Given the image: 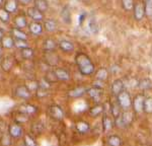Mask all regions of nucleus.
<instances>
[{
  "label": "nucleus",
  "mask_w": 152,
  "mask_h": 146,
  "mask_svg": "<svg viewBox=\"0 0 152 146\" xmlns=\"http://www.w3.org/2000/svg\"><path fill=\"white\" fill-rule=\"evenodd\" d=\"M75 63L82 75H90L94 72V65L90 58L84 53H78L75 57Z\"/></svg>",
  "instance_id": "nucleus-1"
},
{
  "label": "nucleus",
  "mask_w": 152,
  "mask_h": 146,
  "mask_svg": "<svg viewBox=\"0 0 152 146\" xmlns=\"http://www.w3.org/2000/svg\"><path fill=\"white\" fill-rule=\"evenodd\" d=\"M133 117L134 114L132 112H124L119 118L116 119V125L120 126V127H126L132 123Z\"/></svg>",
  "instance_id": "nucleus-2"
},
{
  "label": "nucleus",
  "mask_w": 152,
  "mask_h": 146,
  "mask_svg": "<svg viewBox=\"0 0 152 146\" xmlns=\"http://www.w3.org/2000/svg\"><path fill=\"white\" fill-rule=\"evenodd\" d=\"M132 99L129 92L123 91L118 96V104L123 109H129L132 106Z\"/></svg>",
  "instance_id": "nucleus-3"
},
{
  "label": "nucleus",
  "mask_w": 152,
  "mask_h": 146,
  "mask_svg": "<svg viewBox=\"0 0 152 146\" xmlns=\"http://www.w3.org/2000/svg\"><path fill=\"white\" fill-rule=\"evenodd\" d=\"M145 99H146L143 94H137L134 97L132 106H133V109L136 113L140 114L142 112H144V103H145Z\"/></svg>",
  "instance_id": "nucleus-4"
},
{
  "label": "nucleus",
  "mask_w": 152,
  "mask_h": 146,
  "mask_svg": "<svg viewBox=\"0 0 152 146\" xmlns=\"http://www.w3.org/2000/svg\"><path fill=\"white\" fill-rule=\"evenodd\" d=\"M8 134L12 138H19L23 136V129L21 128V126L18 125V123L10 124V125L8 126Z\"/></svg>",
  "instance_id": "nucleus-5"
},
{
  "label": "nucleus",
  "mask_w": 152,
  "mask_h": 146,
  "mask_svg": "<svg viewBox=\"0 0 152 146\" xmlns=\"http://www.w3.org/2000/svg\"><path fill=\"white\" fill-rule=\"evenodd\" d=\"M49 114L55 120H62L64 118V111L57 104H53L49 108Z\"/></svg>",
  "instance_id": "nucleus-6"
},
{
  "label": "nucleus",
  "mask_w": 152,
  "mask_h": 146,
  "mask_svg": "<svg viewBox=\"0 0 152 146\" xmlns=\"http://www.w3.org/2000/svg\"><path fill=\"white\" fill-rule=\"evenodd\" d=\"M14 93H15V96L18 97L23 99H28L31 96V91L26 85H19V86H18L15 88V91H14Z\"/></svg>",
  "instance_id": "nucleus-7"
},
{
  "label": "nucleus",
  "mask_w": 152,
  "mask_h": 146,
  "mask_svg": "<svg viewBox=\"0 0 152 146\" xmlns=\"http://www.w3.org/2000/svg\"><path fill=\"white\" fill-rule=\"evenodd\" d=\"M145 15V5L142 2H138L134 6V18L137 20H141Z\"/></svg>",
  "instance_id": "nucleus-8"
},
{
  "label": "nucleus",
  "mask_w": 152,
  "mask_h": 146,
  "mask_svg": "<svg viewBox=\"0 0 152 146\" xmlns=\"http://www.w3.org/2000/svg\"><path fill=\"white\" fill-rule=\"evenodd\" d=\"M14 65V58L12 56H6L1 62V68L3 71L8 72L12 69Z\"/></svg>",
  "instance_id": "nucleus-9"
},
{
  "label": "nucleus",
  "mask_w": 152,
  "mask_h": 146,
  "mask_svg": "<svg viewBox=\"0 0 152 146\" xmlns=\"http://www.w3.org/2000/svg\"><path fill=\"white\" fill-rule=\"evenodd\" d=\"M112 92L115 96H119L121 92L124 91V82L121 79H116L112 83Z\"/></svg>",
  "instance_id": "nucleus-10"
},
{
  "label": "nucleus",
  "mask_w": 152,
  "mask_h": 146,
  "mask_svg": "<svg viewBox=\"0 0 152 146\" xmlns=\"http://www.w3.org/2000/svg\"><path fill=\"white\" fill-rule=\"evenodd\" d=\"M54 72H55V75H56V77H57V79L60 80V81H68V80L70 79V74L66 69L57 68V69L54 70Z\"/></svg>",
  "instance_id": "nucleus-11"
},
{
  "label": "nucleus",
  "mask_w": 152,
  "mask_h": 146,
  "mask_svg": "<svg viewBox=\"0 0 152 146\" xmlns=\"http://www.w3.org/2000/svg\"><path fill=\"white\" fill-rule=\"evenodd\" d=\"M86 92H87V89L85 88L84 86H77V87H75V88L68 91V96L70 97H80L84 93H86Z\"/></svg>",
  "instance_id": "nucleus-12"
},
{
  "label": "nucleus",
  "mask_w": 152,
  "mask_h": 146,
  "mask_svg": "<svg viewBox=\"0 0 152 146\" xmlns=\"http://www.w3.org/2000/svg\"><path fill=\"white\" fill-rule=\"evenodd\" d=\"M20 113H23V114H26V115H33L37 112V108L33 104H21L19 107V111Z\"/></svg>",
  "instance_id": "nucleus-13"
},
{
  "label": "nucleus",
  "mask_w": 152,
  "mask_h": 146,
  "mask_svg": "<svg viewBox=\"0 0 152 146\" xmlns=\"http://www.w3.org/2000/svg\"><path fill=\"white\" fill-rule=\"evenodd\" d=\"M28 14L29 15V18H31L34 20H36V21H40L44 18L43 13H42L41 11H39L36 7H31V8H29L28 10Z\"/></svg>",
  "instance_id": "nucleus-14"
},
{
  "label": "nucleus",
  "mask_w": 152,
  "mask_h": 146,
  "mask_svg": "<svg viewBox=\"0 0 152 146\" xmlns=\"http://www.w3.org/2000/svg\"><path fill=\"white\" fill-rule=\"evenodd\" d=\"M114 127V121L111 117L109 116H104V119H102V129H104V132H107L111 129Z\"/></svg>",
  "instance_id": "nucleus-15"
},
{
  "label": "nucleus",
  "mask_w": 152,
  "mask_h": 146,
  "mask_svg": "<svg viewBox=\"0 0 152 146\" xmlns=\"http://www.w3.org/2000/svg\"><path fill=\"white\" fill-rule=\"evenodd\" d=\"M87 94L92 99H99V97L102 94V88L97 86H94L90 87V88L87 89Z\"/></svg>",
  "instance_id": "nucleus-16"
},
{
  "label": "nucleus",
  "mask_w": 152,
  "mask_h": 146,
  "mask_svg": "<svg viewBox=\"0 0 152 146\" xmlns=\"http://www.w3.org/2000/svg\"><path fill=\"white\" fill-rule=\"evenodd\" d=\"M35 7L39 11H41L42 13H44L49 8L48 1L47 0H35Z\"/></svg>",
  "instance_id": "nucleus-17"
},
{
  "label": "nucleus",
  "mask_w": 152,
  "mask_h": 146,
  "mask_svg": "<svg viewBox=\"0 0 152 146\" xmlns=\"http://www.w3.org/2000/svg\"><path fill=\"white\" fill-rule=\"evenodd\" d=\"M4 9H5L6 11H8L9 13L15 12L16 9H18V1H16V0H7L5 2Z\"/></svg>",
  "instance_id": "nucleus-18"
},
{
  "label": "nucleus",
  "mask_w": 152,
  "mask_h": 146,
  "mask_svg": "<svg viewBox=\"0 0 152 146\" xmlns=\"http://www.w3.org/2000/svg\"><path fill=\"white\" fill-rule=\"evenodd\" d=\"M29 31H31V33L33 34V35H41L42 31H43V26H42V24L40 23H38V21H36V23H33L29 24Z\"/></svg>",
  "instance_id": "nucleus-19"
},
{
  "label": "nucleus",
  "mask_w": 152,
  "mask_h": 146,
  "mask_svg": "<svg viewBox=\"0 0 152 146\" xmlns=\"http://www.w3.org/2000/svg\"><path fill=\"white\" fill-rule=\"evenodd\" d=\"M45 58H46L47 63L50 65H57L58 62H59V57L53 52H47Z\"/></svg>",
  "instance_id": "nucleus-20"
},
{
  "label": "nucleus",
  "mask_w": 152,
  "mask_h": 146,
  "mask_svg": "<svg viewBox=\"0 0 152 146\" xmlns=\"http://www.w3.org/2000/svg\"><path fill=\"white\" fill-rule=\"evenodd\" d=\"M75 127H76V130H77L78 132H80V133H86V132L89 131V129H90L89 124L86 123V122H84V121L77 122Z\"/></svg>",
  "instance_id": "nucleus-21"
},
{
  "label": "nucleus",
  "mask_w": 152,
  "mask_h": 146,
  "mask_svg": "<svg viewBox=\"0 0 152 146\" xmlns=\"http://www.w3.org/2000/svg\"><path fill=\"white\" fill-rule=\"evenodd\" d=\"M43 47L46 52H52L54 49L56 48V42L53 39H46V40L44 41Z\"/></svg>",
  "instance_id": "nucleus-22"
},
{
  "label": "nucleus",
  "mask_w": 152,
  "mask_h": 146,
  "mask_svg": "<svg viewBox=\"0 0 152 146\" xmlns=\"http://www.w3.org/2000/svg\"><path fill=\"white\" fill-rule=\"evenodd\" d=\"M59 47L64 52H72L74 50V45L69 41H61L59 44Z\"/></svg>",
  "instance_id": "nucleus-23"
},
{
  "label": "nucleus",
  "mask_w": 152,
  "mask_h": 146,
  "mask_svg": "<svg viewBox=\"0 0 152 146\" xmlns=\"http://www.w3.org/2000/svg\"><path fill=\"white\" fill-rule=\"evenodd\" d=\"M138 86L140 89H143V91H148V89L152 88V81L151 79L149 78H143L139 81Z\"/></svg>",
  "instance_id": "nucleus-24"
},
{
  "label": "nucleus",
  "mask_w": 152,
  "mask_h": 146,
  "mask_svg": "<svg viewBox=\"0 0 152 146\" xmlns=\"http://www.w3.org/2000/svg\"><path fill=\"white\" fill-rule=\"evenodd\" d=\"M61 18L64 20L65 23H67V24L71 23V12H70V9L68 8V6H65L64 8L62 9V11H61Z\"/></svg>",
  "instance_id": "nucleus-25"
},
{
  "label": "nucleus",
  "mask_w": 152,
  "mask_h": 146,
  "mask_svg": "<svg viewBox=\"0 0 152 146\" xmlns=\"http://www.w3.org/2000/svg\"><path fill=\"white\" fill-rule=\"evenodd\" d=\"M107 76H109V72L105 68H100L95 73V78L99 81H104L107 78Z\"/></svg>",
  "instance_id": "nucleus-26"
},
{
  "label": "nucleus",
  "mask_w": 152,
  "mask_h": 146,
  "mask_svg": "<svg viewBox=\"0 0 152 146\" xmlns=\"http://www.w3.org/2000/svg\"><path fill=\"white\" fill-rule=\"evenodd\" d=\"M13 118H14V121H15L16 123L20 124V123H26V122L28 121L29 116L26 115V114L20 113V112H18V113L13 116Z\"/></svg>",
  "instance_id": "nucleus-27"
},
{
  "label": "nucleus",
  "mask_w": 152,
  "mask_h": 146,
  "mask_svg": "<svg viewBox=\"0 0 152 146\" xmlns=\"http://www.w3.org/2000/svg\"><path fill=\"white\" fill-rule=\"evenodd\" d=\"M14 23H15L16 28H19V30L24 28V26H26V24H28V23H26V19L23 15L16 16L15 19H14Z\"/></svg>",
  "instance_id": "nucleus-28"
},
{
  "label": "nucleus",
  "mask_w": 152,
  "mask_h": 146,
  "mask_svg": "<svg viewBox=\"0 0 152 146\" xmlns=\"http://www.w3.org/2000/svg\"><path fill=\"white\" fill-rule=\"evenodd\" d=\"M11 33H12V35H13V36L16 39V40L26 41V39H28V36H26L21 30H19V28H12Z\"/></svg>",
  "instance_id": "nucleus-29"
},
{
  "label": "nucleus",
  "mask_w": 152,
  "mask_h": 146,
  "mask_svg": "<svg viewBox=\"0 0 152 146\" xmlns=\"http://www.w3.org/2000/svg\"><path fill=\"white\" fill-rule=\"evenodd\" d=\"M107 144L109 146H122V140L119 136L112 135L107 139Z\"/></svg>",
  "instance_id": "nucleus-30"
},
{
  "label": "nucleus",
  "mask_w": 152,
  "mask_h": 146,
  "mask_svg": "<svg viewBox=\"0 0 152 146\" xmlns=\"http://www.w3.org/2000/svg\"><path fill=\"white\" fill-rule=\"evenodd\" d=\"M44 26H45L46 31H54L57 28V23H56L54 19H46L45 23H44Z\"/></svg>",
  "instance_id": "nucleus-31"
},
{
  "label": "nucleus",
  "mask_w": 152,
  "mask_h": 146,
  "mask_svg": "<svg viewBox=\"0 0 152 146\" xmlns=\"http://www.w3.org/2000/svg\"><path fill=\"white\" fill-rule=\"evenodd\" d=\"M104 112V106L102 104H95L94 107H92L89 110V114L92 117H97Z\"/></svg>",
  "instance_id": "nucleus-32"
},
{
  "label": "nucleus",
  "mask_w": 152,
  "mask_h": 146,
  "mask_svg": "<svg viewBox=\"0 0 152 146\" xmlns=\"http://www.w3.org/2000/svg\"><path fill=\"white\" fill-rule=\"evenodd\" d=\"M2 47L6 49H11L14 46V40L11 36H3V39L1 40Z\"/></svg>",
  "instance_id": "nucleus-33"
},
{
  "label": "nucleus",
  "mask_w": 152,
  "mask_h": 146,
  "mask_svg": "<svg viewBox=\"0 0 152 146\" xmlns=\"http://www.w3.org/2000/svg\"><path fill=\"white\" fill-rule=\"evenodd\" d=\"M44 131V125L40 122H37V123H34L31 125V133L34 135H40V134Z\"/></svg>",
  "instance_id": "nucleus-34"
},
{
  "label": "nucleus",
  "mask_w": 152,
  "mask_h": 146,
  "mask_svg": "<svg viewBox=\"0 0 152 146\" xmlns=\"http://www.w3.org/2000/svg\"><path fill=\"white\" fill-rule=\"evenodd\" d=\"M20 55L23 59H31L33 58L34 56V50L31 48H24V49H21L20 50Z\"/></svg>",
  "instance_id": "nucleus-35"
},
{
  "label": "nucleus",
  "mask_w": 152,
  "mask_h": 146,
  "mask_svg": "<svg viewBox=\"0 0 152 146\" xmlns=\"http://www.w3.org/2000/svg\"><path fill=\"white\" fill-rule=\"evenodd\" d=\"M11 136L9 134L4 133L0 138V144L1 146H10L11 145Z\"/></svg>",
  "instance_id": "nucleus-36"
},
{
  "label": "nucleus",
  "mask_w": 152,
  "mask_h": 146,
  "mask_svg": "<svg viewBox=\"0 0 152 146\" xmlns=\"http://www.w3.org/2000/svg\"><path fill=\"white\" fill-rule=\"evenodd\" d=\"M144 112L150 114L152 113V97H147L144 103Z\"/></svg>",
  "instance_id": "nucleus-37"
},
{
  "label": "nucleus",
  "mask_w": 152,
  "mask_h": 146,
  "mask_svg": "<svg viewBox=\"0 0 152 146\" xmlns=\"http://www.w3.org/2000/svg\"><path fill=\"white\" fill-rule=\"evenodd\" d=\"M23 142H24V145H26V146H38V145H37V142L35 141V139H34L31 135H26V136H24Z\"/></svg>",
  "instance_id": "nucleus-38"
},
{
  "label": "nucleus",
  "mask_w": 152,
  "mask_h": 146,
  "mask_svg": "<svg viewBox=\"0 0 152 146\" xmlns=\"http://www.w3.org/2000/svg\"><path fill=\"white\" fill-rule=\"evenodd\" d=\"M122 4L124 8L128 11L134 9V0H122Z\"/></svg>",
  "instance_id": "nucleus-39"
},
{
  "label": "nucleus",
  "mask_w": 152,
  "mask_h": 146,
  "mask_svg": "<svg viewBox=\"0 0 152 146\" xmlns=\"http://www.w3.org/2000/svg\"><path fill=\"white\" fill-rule=\"evenodd\" d=\"M88 30L94 34L97 33V31H99V26H97V23H95L94 19H90V20L88 21Z\"/></svg>",
  "instance_id": "nucleus-40"
},
{
  "label": "nucleus",
  "mask_w": 152,
  "mask_h": 146,
  "mask_svg": "<svg viewBox=\"0 0 152 146\" xmlns=\"http://www.w3.org/2000/svg\"><path fill=\"white\" fill-rule=\"evenodd\" d=\"M9 12L6 11L4 8H1L0 9V20L3 21V23H7L9 20Z\"/></svg>",
  "instance_id": "nucleus-41"
},
{
  "label": "nucleus",
  "mask_w": 152,
  "mask_h": 146,
  "mask_svg": "<svg viewBox=\"0 0 152 146\" xmlns=\"http://www.w3.org/2000/svg\"><path fill=\"white\" fill-rule=\"evenodd\" d=\"M145 14L152 19V1L145 2Z\"/></svg>",
  "instance_id": "nucleus-42"
},
{
  "label": "nucleus",
  "mask_w": 152,
  "mask_h": 146,
  "mask_svg": "<svg viewBox=\"0 0 152 146\" xmlns=\"http://www.w3.org/2000/svg\"><path fill=\"white\" fill-rule=\"evenodd\" d=\"M14 46L15 47H18V49H24V48H28V43L26 42V41L23 40H14Z\"/></svg>",
  "instance_id": "nucleus-43"
},
{
  "label": "nucleus",
  "mask_w": 152,
  "mask_h": 146,
  "mask_svg": "<svg viewBox=\"0 0 152 146\" xmlns=\"http://www.w3.org/2000/svg\"><path fill=\"white\" fill-rule=\"evenodd\" d=\"M111 112H112V115L115 117V118H119L120 116V109H119V104L116 106V104H114V106H112L111 108Z\"/></svg>",
  "instance_id": "nucleus-44"
},
{
  "label": "nucleus",
  "mask_w": 152,
  "mask_h": 146,
  "mask_svg": "<svg viewBox=\"0 0 152 146\" xmlns=\"http://www.w3.org/2000/svg\"><path fill=\"white\" fill-rule=\"evenodd\" d=\"M46 80H47L48 82H55V81H57V77H56V75H55V72L52 71V72H49L47 75H46Z\"/></svg>",
  "instance_id": "nucleus-45"
},
{
  "label": "nucleus",
  "mask_w": 152,
  "mask_h": 146,
  "mask_svg": "<svg viewBox=\"0 0 152 146\" xmlns=\"http://www.w3.org/2000/svg\"><path fill=\"white\" fill-rule=\"evenodd\" d=\"M26 87L29 89V91H36V89L39 88V82L38 81H28V85H26Z\"/></svg>",
  "instance_id": "nucleus-46"
},
{
  "label": "nucleus",
  "mask_w": 152,
  "mask_h": 146,
  "mask_svg": "<svg viewBox=\"0 0 152 146\" xmlns=\"http://www.w3.org/2000/svg\"><path fill=\"white\" fill-rule=\"evenodd\" d=\"M48 91H47V89H43V88H40L39 87L38 89H37V96H39V97H45V96H48Z\"/></svg>",
  "instance_id": "nucleus-47"
},
{
  "label": "nucleus",
  "mask_w": 152,
  "mask_h": 146,
  "mask_svg": "<svg viewBox=\"0 0 152 146\" xmlns=\"http://www.w3.org/2000/svg\"><path fill=\"white\" fill-rule=\"evenodd\" d=\"M6 127H7V125H6L5 122L0 120V132H5L6 129H8V128H6Z\"/></svg>",
  "instance_id": "nucleus-48"
},
{
  "label": "nucleus",
  "mask_w": 152,
  "mask_h": 146,
  "mask_svg": "<svg viewBox=\"0 0 152 146\" xmlns=\"http://www.w3.org/2000/svg\"><path fill=\"white\" fill-rule=\"evenodd\" d=\"M4 59V57H3V47H1L0 46V64H1V62H2V60Z\"/></svg>",
  "instance_id": "nucleus-49"
},
{
  "label": "nucleus",
  "mask_w": 152,
  "mask_h": 146,
  "mask_svg": "<svg viewBox=\"0 0 152 146\" xmlns=\"http://www.w3.org/2000/svg\"><path fill=\"white\" fill-rule=\"evenodd\" d=\"M18 1L20 2V3H23V4H28L31 0H18Z\"/></svg>",
  "instance_id": "nucleus-50"
},
{
  "label": "nucleus",
  "mask_w": 152,
  "mask_h": 146,
  "mask_svg": "<svg viewBox=\"0 0 152 146\" xmlns=\"http://www.w3.org/2000/svg\"><path fill=\"white\" fill-rule=\"evenodd\" d=\"M3 33H2V31L1 30H0V42H1V40H2V39H3Z\"/></svg>",
  "instance_id": "nucleus-51"
},
{
  "label": "nucleus",
  "mask_w": 152,
  "mask_h": 146,
  "mask_svg": "<svg viewBox=\"0 0 152 146\" xmlns=\"http://www.w3.org/2000/svg\"><path fill=\"white\" fill-rule=\"evenodd\" d=\"M2 2H3V0H0V4H2Z\"/></svg>",
  "instance_id": "nucleus-52"
},
{
  "label": "nucleus",
  "mask_w": 152,
  "mask_h": 146,
  "mask_svg": "<svg viewBox=\"0 0 152 146\" xmlns=\"http://www.w3.org/2000/svg\"><path fill=\"white\" fill-rule=\"evenodd\" d=\"M146 1H152V0H145V2H146Z\"/></svg>",
  "instance_id": "nucleus-53"
}]
</instances>
